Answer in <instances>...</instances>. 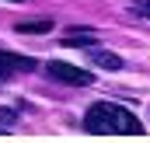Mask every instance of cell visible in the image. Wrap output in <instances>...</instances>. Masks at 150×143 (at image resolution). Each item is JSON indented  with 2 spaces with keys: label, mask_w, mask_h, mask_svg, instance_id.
<instances>
[{
  "label": "cell",
  "mask_w": 150,
  "mask_h": 143,
  "mask_svg": "<svg viewBox=\"0 0 150 143\" xmlns=\"http://www.w3.org/2000/svg\"><path fill=\"white\" fill-rule=\"evenodd\" d=\"M84 129L94 133V136H108V133H119V136H140L143 133V122L122 105H112V101H94V105L84 112Z\"/></svg>",
  "instance_id": "6da1fadb"
},
{
  "label": "cell",
  "mask_w": 150,
  "mask_h": 143,
  "mask_svg": "<svg viewBox=\"0 0 150 143\" xmlns=\"http://www.w3.org/2000/svg\"><path fill=\"white\" fill-rule=\"evenodd\" d=\"M45 73H49L52 80L70 84V87H87V84H94V73L91 70L74 67V63H63V59H49V63H45Z\"/></svg>",
  "instance_id": "7a4b0ae2"
},
{
  "label": "cell",
  "mask_w": 150,
  "mask_h": 143,
  "mask_svg": "<svg viewBox=\"0 0 150 143\" xmlns=\"http://www.w3.org/2000/svg\"><path fill=\"white\" fill-rule=\"evenodd\" d=\"M32 70H38V59H32V56H18V52L0 49V80H11L14 73H32Z\"/></svg>",
  "instance_id": "3957f363"
},
{
  "label": "cell",
  "mask_w": 150,
  "mask_h": 143,
  "mask_svg": "<svg viewBox=\"0 0 150 143\" xmlns=\"http://www.w3.org/2000/svg\"><path fill=\"white\" fill-rule=\"evenodd\" d=\"M94 42H98L94 28H70L63 35V45H94Z\"/></svg>",
  "instance_id": "277c9868"
},
{
  "label": "cell",
  "mask_w": 150,
  "mask_h": 143,
  "mask_svg": "<svg viewBox=\"0 0 150 143\" xmlns=\"http://www.w3.org/2000/svg\"><path fill=\"white\" fill-rule=\"evenodd\" d=\"M91 63H98L101 70H122V67H126V63H122V56H115V52H105V49L91 52Z\"/></svg>",
  "instance_id": "5b68a950"
},
{
  "label": "cell",
  "mask_w": 150,
  "mask_h": 143,
  "mask_svg": "<svg viewBox=\"0 0 150 143\" xmlns=\"http://www.w3.org/2000/svg\"><path fill=\"white\" fill-rule=\"evenodd\" d=\"M14 32L18 35H45V32H52V21H45V18L42 21H21Z\"/></svg>",
  "instance_id": "8992f818"
},
{
  "label": "cell",
  "mask_w": 150,
  "mask_h": 143,
  "mask_svg": "<svg viewBox=\"0 0 150 143\" xmlns=\"http://www.w3.org/2000/svg\"><path fill=\"white\" fill-rule=\"evenodd\" d=\"M133 11H136V14H143V18H150V0H136V4H133Z\"/></svg>",
  "instance_id": "52a82bcc"
},
{
  "label": "cell",
  "mask_w": 150,
  "mask_h": 143,
  "mask_svg": "<svg viewBox=\"0 0 150 143\" xmlns=\"http://www.w3.org/2000/svg\"><path fill=\"white\" fill-rule=\"evenodd\" d=\"M0 122L11 126V122H14V112H11V108H0Z\"/></svg>",
  "instance_id": "ba28073f"
},
{
  "label": "cell",
  "mask_w": 150,
  "mask_h": 143,
  "mask_svg": "<svg viewBox=\"0 0 150 143\" xmlns=\"http://www.w3.org/2000/svg\"><path fill=\"white\" fill-rule=\"evenodd\" d=\"M11 4H25V0H11Z\"/></svg>",
  "instance_id": "9c48e42d"
}]
</instances>
